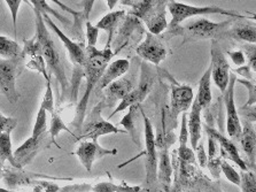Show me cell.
<instances>
[{
    "label": "cell",
    "mask_w": 256,
    "mask_h": 192,
    "mask_svg": "<svg viewBox=\"0 0 256 192\" xmlns=\"http://www.w3.org/2000/svg\"><path fill=\"white\" fill-rule=\"evenodd\" d=\"M85 51V61H84V76L86 80L85 91L83 98L76 106L75 116L70 123L77 131L82 132V127L84 123L85 115H86L88 104L90 101L91 95L94 92V89L102 78L104 69L110 64L112 57L114 56L113 50L106 49L98 50L96 48H86Z\"/></svg>",
    "instance_id": "1"
},
{
    "label": "cell",
    "mask_w": 256,
    "mask_h": 192,
    "mask_svg": "<svg viewBox=\"0 0 256 192\" xmlns=\"http://www.w3.org/2000/svg\"><path fill=\"white\" fill-rule=\"evenodd\" d=\"M34 7V23H36V37L38 42V46H40V53L46 66L50 69V75L54 74V76L56 77L58 82H59L61 87V97H60V103H62L64 99L66 91L69 88V83L67 80V75H66V67L64 65V61L59 54V51L56 49L54 39L52 38L51 34L48 33V26L45 25L44 20H42L40 11Z\"/></svg>",
    "instance_id": "2"
},
{
    "label": "cell",
    "mask_w": 256,
    "mask_h": 192,
    "mask_svg": "<svg viewBox=\"0 0 256 192\" xmlns=\"http://www.w3.org/2000/svg\"><path fill=\"white\" fill-rule=\"evenodd\" d=\"M122 5L131 6L130 15L145 22L148 33L160 36L168 28L166 22V0H142V2H126L122 0Z\"/></svg>",
    "instance_id": "3"
},
{
    "label": "cell",
    "mask_w": 256,
    "mask_h": 192,
    "mask_svg": "<svg viewBox=\"0 0 256 192\" xmlns=\"http://www.w3.org/2000/svg\"><path fill=\"white\" fill-rule=\"evenodd\" d=\"M232 23H234L232 19L224 22H212L207 19H198L196 21L188 23L184 27L180 26L172 33H166L161 39L182 36L185 42L200 41V39L217 41L218 38H224V35L231 28Z\"/></svg>",
    "instance_id": "4"
},
{
    "label": "cell",
    "mask_w": 256,
    "mask_h": 192,
    "mask_svg": "<svg viewBox=\"0 0 256 192\" xmlns=\"http://www.w3.org/2000/svg\"><path fill=\"white\" fill-rule=\"evenodd\" d=\"M166 9H168L169 13L172 14V22L168 26L166 33H172L174 29H177L180 26V23L184 22L185 20L193 17H199V15L220 14L236 19H250V15H244L236 11L220 9L218 6H192L177 2H168Z\"/></svg>",
    "instance_id": "5"
},
{
    "label": "cell",
    "mask_w": 256,
    "mask_h": 192,
    "mask_svg": "<svg viewBox=\"0 0 256 192\" xmlns=\"http://www.w3.org/2000/svg\"><path fill=\"white\" fill-rule=\"evenodd\" d=\"M155 81H156V74L146 62H142L140 67V81H139L138 87L134 88L122 101H120L118 107L108 116V120H110L116 113L123 112L124 109L129 108L131 106L140 105L154 87Z\"/></svg>",
    "instance_id": "6"
},
{
    "label": "cell",
    "mask_w": 256,
    "mask_h": 192,
    "mask_svg": "<svg viewBox=\"0 0 256 192\" xmlns=\"http://www.w3.org/2000/svg\"><path fill=\"white\" fill-rule=\"evenodd\" d=\"M104 107V103L96 104L94 107L92 108L90 114L86 116L84 120L83 127H82V136L78 139H88L93 140V142H98V138L100 136H106L110 134H118V132H126L122 131L121 129L115 127L108 121L104 120L102 116V111Z\"/></svg>",
    "instance_id": "7"
},
{
    "label": "cell",
    "mask_w": 256,
    "mask_h": 192,
    "mask_svg": "<svg viewBox=\"0 0 256 192\" xmlns=\"http://www.w3.org/2000/svg\"><path fill=\"white\" fill-rule=\"evenodd\" d=\"M22 61L21 56L8 60L0 59V91L13 105H16L20 99V93L16 89V77L18 75V66Z\"/></svg>",
    "instance_id": "8"
},
{
    "label": "cell",
    "mask_w": 256,
    "mask_h": 192,
    "mask_svg": "<svg viewBox=\"0 0 256 192\" xmlns=\"http://www.w3.org/2000/svg\"><path fill=\"white\" fill-rule=\"evenodd\" d=\"M142 116L144 120V132H145V167H146V184L152 186L158 181V150L155 143V134L153 124L147 117L145 112L142 109Z\"/></svg>",
    "instance_id": "9"
},
{
    "label": "cell",
    "mask_w": 256,
    "mask_h": 192,
    "mask_svg": "<svg viewBox=\"0 0 256 192\" xmlns=\"http://www.w3.org/2000/svg\"><path fill=\"white\" fill-rule=\"evenodd\" d=\"M212 80L220 91L224 92L230 81V65H228L226 53L220 49L218 41H212Z\"/></svg>",
    "instance_id": "10"
},
{
    "label": "cell",
    "mask_w": 256,
    "mask_h": 192,
    "mask_svg": "<svg viewBox=\"0 0 256 192\" xmlns=\"http://www.w3.org/2000/svg\"><path fill=\"white\" fill-rule=\"evenodd\" d=\"M236 76L234 74H230V81H228V88L223 93V103L226 111V131L228 135L232 139L238 140L242 134V122L236 108L234 103V84Z\"/></svg>",
    "instance_id": "11"
},
{
    "label": "cell",
    "mask_w": 256,
    "mask_h": 192,
    "mask_svg": "<svg viewBox=\"0 0 256 192\" xmlns=\"http://www.w3.org/2000/svg\"><path fill=\"white\" fill-rule=\"evenodd\" d=\"M136 52L144 60L150 62L154 66H158L166 58L164 43L160 37L150 33L146 34L145 39L138 45Z\"/></svg>",
    "instance_id": "12"
},
{
    "label": "cell",
    "mask_w": 256,
    "mask_h": 192,
    "mask_svg": "<svg viewBox=\"0 0 256 192\" xmlns=\"http://www.w3.org/2000/svg\"><path fill=\"white\" fill-rule=\"evenodd\" d=\"M74 154L80 159V163L83 164L85 169H86L88 173H91L92 166L96 159H102L107 155H116L118 154V148L107 150V148L100 146L98 142L85 140V142L80 144L78 148L74 152Z\"/></svg>",
    "instance_id": "13"
},
{
    "label": "cell",
    "mask_w": 256,
    "mask_h": 192,
    "mask_svg": "<svg viewBox=\"0 0 256 192\" xmlns=\"http://www.w3.org/2000/svg\"><path fill=\"white\" fill-rule=\"evenodd\" d=\"M40 13H42V20H44L45 25L48 26L50 28H51V30H53L54 33L56 34V36L59 37L60 41L64 43V48L68 51L69 58H70V60L72 61L74 67H82L83 68L84 61H85L84 49L80 45L77 44V43L72 41V39L68 36H66V34L62 33V31L58 28L56 25L52 21V19L48 17V13H44V12H40Z\"/></svg>",
    "instance_id": "14"
},
{
    "label": "cell",
    "mask_w": 256,
    "mask_h": 192,
    "mask_svg": "<svg viewBox=\"0 0 256 192\" xmlns=\"http://www.w3.org/2000/svg\"><path fill=\"white\" fill-rule=\"evenodd\" d=\"M193 89L188 84H174L172 88L170 99V114L172 120H177L180 113H185L193 103Z\"/></svg>",
    "instance_id": "15"
},
{
    "label": "cell",
    "mask_w": 256,
    "mask_h": 192,
    "mask_svg": "<svg viewBox=\"0 0 256 192\" xmlns=\"http://www.w3.org/2000/svg\"><path fill=\"white\" fill-rule=\"evenodd\" d=\"M204 128H206V131H207V135L214 137V138L216 139V142L218 143L220 153H222V155L226 158V160L230 159L231 161H234L236 164V166L240 167V169H242V171L250 170L248 169L245 160L242 159L238 148H236V146L234 145V143L232 142V140L226 138V137L223 134H220V132L216 131L212 127L204 125Z\"/></svg>",
    "instance_id": "16"
},
{
    "label": "cell",
    "mask_w": 256,
    "mask_h": 192,
    "mask_svg": "<svg viewBox=\"0 0 256 192\" xmlns=\"http://www.w3.org/2000/svg\"><path fill=\"white\" fill-rule=\"evenodd\" d=\"M21 57L23 60H28L26 64V67L31 70H36V72L40 73L44 76L45 81L51 77L50 74L46 72V64L42 58L40 46H38V42L36 37L31 39H26L24 41V49L21 52Z\"/></svg>",
    "instance_id": "17"
},
{
    "label": "cell",
    "mask_w": 256,
    "mask_h": 192,
    "mask_svg": "<svg viewBox=\"0 0 256 192\" xmlns=\"http://www.w3.org/2000/svg\"><path fill=\"white\" fill-rule=\"evenodd\" d=\"M46 140H48V132H45L44 135L38 137V138L30 137L20 147H18L14 151L13 155L15 162L20 166V168L24 167L38 154V152L46 146Z\"/></svg>",
    "instance_id": "18"
},
{
    "label": "cell",
    "mask_w": 256,
    "mask_h": 192,
    "mask_svg": "<svg viewBox=\"0 0 256 192\" xmlns=\"http://www.w3.org/2000/svg\"><path fill=\"white\" fill-rule=\"evenodd\" d=\"M134 89V81L128 77H120L107 88L104 89V99L102 100L104 107H110L112 105L118 104Z\"/></svg>",
    "instance_id": "19"
},
{
    "label": "cell",
    "mask_w": 256,
    "mask_h": 192,
    "mask_svg": "<svg viewBox=\"0 0 256 192\" xmlns=\"http://www.w3.org/2000/svg\"><path fill=\"white\" fill-rule=\"evenodd\" d=\"M130 68V61L128 59H118L115 60L104 69L102 78H100L98 84L94 89V93H99L104 91V88H107L110 83H113L114 81L118 80L120 77H122Z\"/></svg>",
    "instance_id": "20"
},
{
    "label": "cell",
    "mask_w": 256,
    "mask_h": 192,
    "mask_svg": "<svg viewBox=\"0 0 256 192\" xmlns=\"http://www.w3.org/2000/svg\"><path fill=\"white\" fill-rule=\"evenodd\" d=\"M239 140L242 142V147L247 156V167L252 171H255V152H256V135L255 128L250 121H244L242 124V134Z\"/></svg>",
    "instance_id": "21"
},
{
    "label": "cell",
    "mask_w": 256,
    "mask_h": 192,
    "mask_svg": "<svg viewBox=\"0 0 256 192\" xmlns=\"http://www.w3.org/2000/svg\"><path fill=\"white\" fill-rule=\"evenodd\" d=\"M201 112H202V108L200 107V105L194 99L191 105V112L188 115V122H186L190 142H191L192 148L194 151L201 139V127H202V124H201Z\"/></svg>",
    "instance_id": "22"
},
{
    "label": "cell",
    "mask_w": 256,
    "mask_h": 192,
    "mask_svg": "<svg viewBox=\"0 0 256 192\" xmlns=\"http://www.w3.org/2000/svg\"><path fill=\"white\" fill-rule=\"evenodd\" d=\"M126 12L123 10L110 12V13L104 15L102 20H99L98 23L96 25V27L99 30H104L108 34V41L106 46H104L106 49H110V45L113 44L115 31L118 29V27L123 21V19L126 18Z\"/></svg>",
    "instance_id": "23"
},
{
    "label": "cell",
    "mask_w": 256,
    "mask_h": 192,
    "mask_svg": "<svg viewBox=\"0 0 256 192\" xmlns=\"http://www.w3.org/2000/svg\"><path fill=\"white\" fill-rule=\"evenodd\" d=\"M170 144L160 147L158 159V181L162 183V185L169 189L172 185V162L169 154Z\"/></svg>",
    "instance_id": "24"
},
{
    "label": "cell",
    "mask_w": 256,
    "mask_h": 192,
    "mask_svg": "<svg viewBox=\"0 0 256 192\" xmlns=\"http://www.w3.org/2000/svg\"><path fill=\"white\" fill-rule=\"evenodd\" d=\"M212 69L209 66L208 69L204 73L199 81V88H198V95L196 97V103L200 105L202 109L208 108L212 104Z\"/></svg>",
    "instance_id": "25"
},
{
    "label": "cell",
    "mask_w": 256,
    "mask_h": 192,
    "mask_svg": "<svg viewBox=\"0 0 256 192\" xmlns=\"http://www.w3.org/2000/svg\"><path fill=\"white\" fill-rule=\"evenodd\" d=\"M224 37L234 38L236 41H244L255 44L256 42V27L255 23H242V25H236L234 28L228 29Z\"/></svg>",
    "instance_id": "26"
},
{
    "label": "cell",
    "mask_w": 256,
    "mask_h": 192,
    "mask_svg": "<svg viewBox=\"0 0 256 192\" xmlns=\"http://www.w3.org/2000/svg\"><path fill=\"white\" fill-rule=\"evenodd\" d=\"M14 151L12 147V140H10V132H2L0 134V163H5V161H10L12 166L18 169H21L20 166L15 162L14 160Z\"/></svg>",
    "instance_id": "27"
},
{
    "label": "cell",
    "mask_w": 256,
    "mask_h": 192,
    "mask_svg": "<svg viewBox=\"0 0 256 192\" xmlns=\"http://www.w3.org/2000/svg\"><path fill=\"white\" fill-rule=\"evenodd\" d=\"M92 192H144V189L140 186H130L126 184L122 185H116L112 182H102L92 185Z\"/></svg>",
    "instance_id": "28"
},
{
    "label": "cell",
    "mask_w": 256,
    "mask_h": 192,
    "mask_svg": "<svg viewBox=\"0 0 256 192\" xmlns=\"http://www.w3.org/2000/svg\"><path fill=\"white\" fill-rule=\"evenodd\" d=\"M20 56V46L16 42L5 36H0V57L8 60V59H14Z\"/></svg>",
    "instance_id": "29"
},
{
    "label": "cell",
    "mask_w": 256,
    "mask_h": 192,
    "mask_svg": "<svg viewBox=\"0 0 256 192\" xmlns=\"http://www.w3.org/2000/svg\"><path fill=\"white\" fill-rule=\"evenodd\" d=\"M139 107H140V105H134V106H131V107H129L130 108L129 113H126V114L123 116V119L121 120V122H120V124L123 125V127L126 128V130L129 132L130 136H131V138H132L134 142L137 144V145H139V146H140V144L138 143L137 136H136V128H134V113H136V111H137Z\"/></svg>",
    "instance_id": "30"
},
{
    "label": "cell",
    "mask_w": 256,
    "mask_h": 192,
    "mask_svg": "<svg viewBox=\"0 0 256 192\" xmlns=\"http://www.w3.org/2000/svg\"><path fill=\"white\" fill-rule=\"evenodd\" d=\"M46 114H48V112L44 108L40 107L36 122H34L32 129V135H31L32 138H38V137L44 135L45 132H48V122H46L48 121V116H46Z\"/></svg>",
    "instance_id": "31"
},
{
    "label": "cell",
    "mask_w": 256,
    "mask_h": 192,
    "mask_svg": "<svg viewBox=\"0 0 256 192\" xmlns=\"http://www.w3.org/2000/svg\"><path fill=\"white\" fill-rule=\"evenodd\" d=\"M61 131H68V132H72L69 130L67 125L64 124V121H62L61 117L56 114V112L52 114V119H51V125H50V130H48V134L50 137H51V142L56 143V138Z\"/></svg>",
    "instance_id": "32"
},
{
    "label": "cell",
    "mask_w": 256,
    "mask_h": 192,
    "mask_svg": "<svg viewBox=\"0 0 256 192\" xmlns=\"http://www.w3.org/2000/svg\"><path fill=\"white\" fill-rule=\"evenodd\" d=\"M239 186L242 187V192H256V178L254 171H242L240 175Z\"/></svg>",
    "instance_id": "33"
},
{
    "label": "cell",
    "mask_w": 256,
    "mask_h": 192,
    "mask_svg": "<svg viewBox=\"0 0 256 192\" xmlns=\"http://www.w3.org/2000/svg\"><path fill=\"white\" fill-rule=\"evenodd\" d=\"M40 107L44 108L46 112L51 113V115L54 112V95H53V90H52V84H51V77L46 80V91L44 98H42Z\"/></svg>",
    "instance_id": "34"
},
{
    "label": "cell",
    "mask_w": 256,
    "mask_h": 192,
    "mask_svg": "<svg viewBox=\"0 0 256 192\" xmlns=\"http://www.w3.org/2000/svg\"><path fill=\"white\" fill-rule=\"evenodd\" d=\"M220 171H223V174L226 175L228 181H230L231 183H234V185L239 186L240 174L228 162V160L222 159V162H220Z\"/></svg>",
    "instance_id": "35"
},
{
    "label": "cell",
    "mask_w": 256,
    "mask_h": 192,
    "mask_svg": "<svg viewBox=\"0 0 256 192\" xmlns=\"http://www.w3.org/2000/svg\"><path fill=\"white\" fill-rule=\"evenodd\" d=\"M85 26H86V41H88L86 48H96V42H98L99 29L96 28V26H93L88 20V21H85Z\"/></svg>",
    "instance_id": "36"
},
{
    "label": "cell",
    "mask_w": 256,
    "mask_h": 192,
    "mask_svg": "<svg viewBox=\"0 0 256 192\" xmlns=\"http://www.w3.org/2000/svg\"><path fill=\"white\" fill-rule=\"evenodd\" d=\"M6 5L8 6L12 14V20H13V29H14V37H18V31H16V25H18V10L21 6V0H6Z\"/></svg>",
    "instance_id": "37"
},
{
    "label": "cell",
    "mask_w": 256,
    "mask_h": 192,
    "mask_svg": "<svg viewBox=\"0 0 256 192\" xmlns=\"http://www.w3.org/2000/svg\"><path fill=\"white\" fill-rule=\"evenodd\" d=\"M30 3H32V5L36 6L40 12H44V13H48V12H50V13H52L54 17L59 20V21L64 23V25H68V23H69L68 19H66L64 17H62L61 14L56 13V11H53L51 7H50L48 4H46V2H42V0H40V2H37V0H32V2H30Z\"/></svg>",
    "instance_id": "38"
},
{
    "label": "cell",
    "mask_w": 256,
    "mask_h": 192,
    "mask_svg": "<svg viewBox=\"0 0 256 192\" xmlns=\"http://www.w3.org/2000/svg\"><path fill=\"white\" fill-rule=\"evenodd\" d=\"M18 120L15 117L4 116L0 113V134L2 132H12L16 128Z\"/></svg>",
    "instance_id": "39"
},
{
    "label": "cell",
    "mask_w": 256,
    "mask_h": 192,
    "mask_svg": "<svg viewBox=\"0 0 256 192\" xmlns=\"http://www.w3.org/2000/svg\"><path fill=\"white\" fill-rule=\"evenodd\" d=\"M226 54L228 58L231 59V61L234 62V65L238 66V67H244V66H246V57L242 51H228Z\"/></svg>",
    "instance_id": "40"
},
{
    "label": "cell",
    "mask_w": 256,
    "mask_h": 192,
    "mask_svg": "<svg viewBox=\"0 0 256 192\" xmlns=\"http://www.w3.org/2000/svg\"><path fill=\"white\" fill-rule=\"evenodd\" d=\"M244 50H245L246 52V58L248 59V67H250L253 69V72L255 73L256 70V48H255V44L253 45H245L244 46ZM246 59V60H247Z\"/></svg>",
    "instance_id": "41"
},
{
    "label": "cell",
    "mask_w": 256,
    "mask_h": 192,
    "mask_svg": "<svg viewBox=\"0 0 256 192\" xmlns=\"http://www.w3.org/2000/svg\"><path fill=\"white\" fill-rule=\"evenodd\" d=\"M218 150H220L218 143L216 142V139L214 138V137L208 135V155H207L208 161H212V160L217 159V153H218Z\"/></svg>",
    "instance_id": "42"
},
{
    "label": "cell",
    "mask_w": 256,
    "mask_h": 192,
    "mask_svg": "<svg viewBox=\"0 0 256 192\" xmlns=\"http://www.w3.org/2000/svg\"><path fill=\"white\" fill-rule=\"evenodd\" d=\"M92 185L90 184H75V185H67L60 187L59 192H90Z\"/></svg>",
    "instance_id": "43"
},
{
    "label": "cell",
    "mask_w": 256,
    "mask_h": 192,
    "mask_svg": "<svg viewBox=\"0 0 256 192\" xmlns=\"http://www.w3.org/2000/svg\"><path fill=\"white\" fill-rule=\"evenodd\" d=\"M239 82L242 84H244V87H246L248 89V93H250V99L247 100V103L245 105V107H250V106H253L255 104V85L254 83H250V81L247 80H239ZM244 107V108H245Z\"/></svg>",
    "instance_id": "44"
},
{
    "label": "cell",
    "mask_w": 256,
    "mask_h": 192,
    "mask_svg": "<svg viewBox=\"0 0 256 192\" xmlns=\"http://www.w3.org/2000/svg\"><path fill=\"white\" fill-rule=\"evenodd\" d=\"M196 151V159H198V161H199L200 167H202V168L207 167L208 159H207V153H206V151L204 148V145L202 144H198Z\"/></svg>",
    "instance_id": "45"
},
{
    "label": "cell",
    "mask_w": 256,
    "mask_h": 192,
    "mask_svg": "<svg viewBox=\"0 0 256 192\" xmlns=\"http://www.w3.org/2000/svg\"><path fill=\"white\" fill-rule=\"evenodd\" d=\"M236 73L240 74V76H244L247 81L253 80L254 81V74H250V68L248 66H244V67H240L236 70Z\"/></svg>",
    "instance_id": "46"
},
{
    "label": "cell",
    "mask_w": 256,
    "mask_h": 192,
    "mask_svg": "<svg viewBox=\"0 0 256 192\" xmlns=\"http://www.w3.org/2000/svg\"><path fill=\"white\" fill-rule=\"evenodd\" d=\"M118 2H116V0H113V2H110V0H108L107 2V4H108V7H110V10H113L114 9V6L116 5V4H118Z\"/></svg>",
    "instance_id": "47"
},
{
    "label": "cell",
    "mask_w": 256,
    "mask_h": 192,
    "mask_svg": "<svg viewBox=\"0 0 256 192\" xmlns=\"http://www.w3.org/2000/svg\"><path fill=\"white\" fill-rule=\"evenodd\" d=\"M2 164L0 163V179H2Z\"/></svg>",
    "instance_id": "48"
},
{
    "label": "cell",
    "mask_w": 256,
    "mask_h": 192,
    "mask_svg": "<svg viewBox=\"0 0 256 192\" xmlns=\"http://www.w3.org/2000/svg\"><path fill=\"white\" fill-rule=\"evenodd\" d=\"M0 192H10V191L4 189V187H0Z\"/></svg>",
    "instance_id": "49"
}]
</instances>
